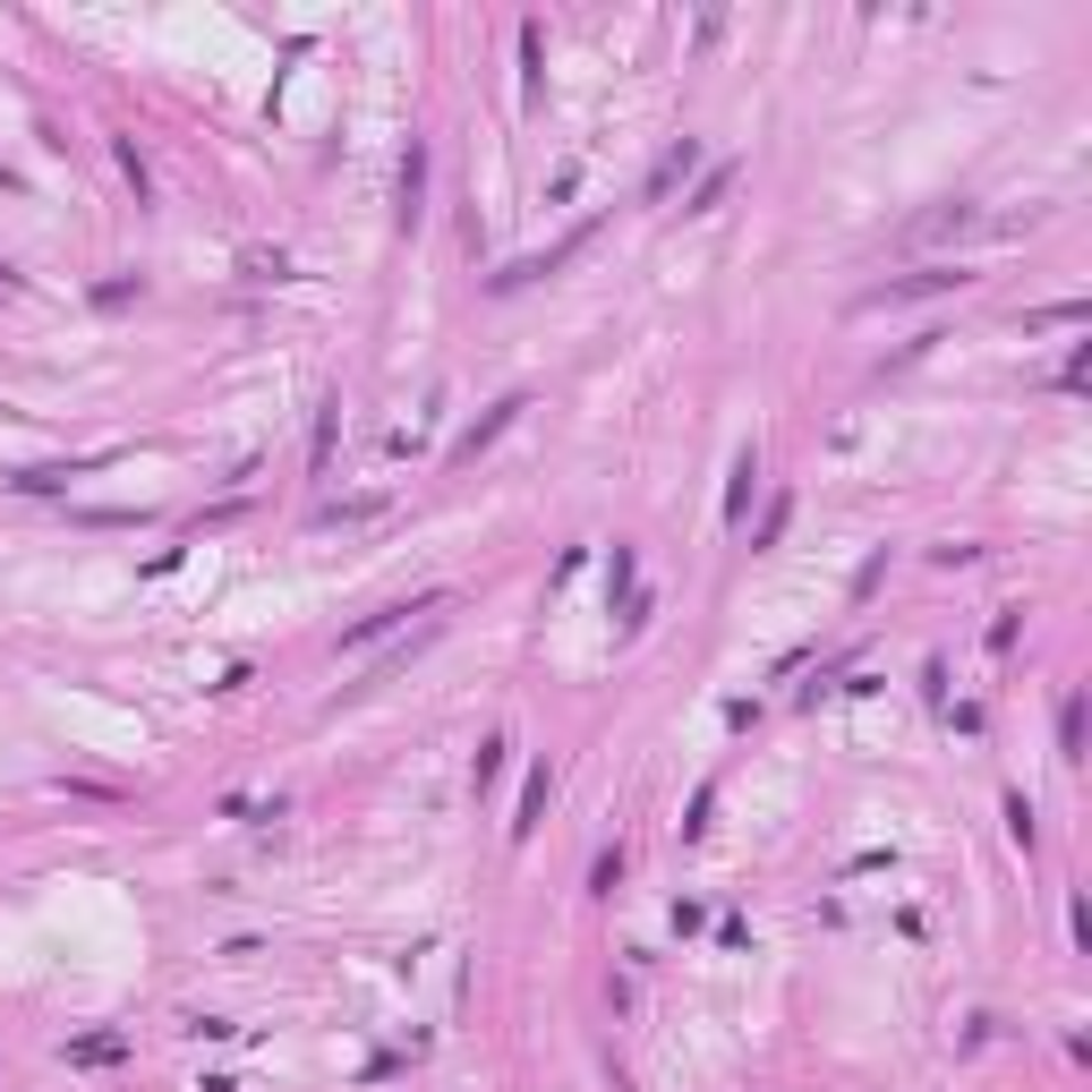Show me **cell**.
<instances>
[{
	"instance_id": "cell-1",
	"label": "cell",
	"mask_w": 1092,
	"mask_h": 1092,
	"mask_svg": "<svg viewBox=\"0 0 1092 1092\" xmlns=\"http://www.w3.org/2000/svg\"><path fill=\"white\" fill-rule=\"evenodd\" d=\"M964 282H973L964 265H922V274H904V282L870 290V308H904V299H939V290H964Z\"/></svg>"
},
{
	"instance_id": "cell-2",
	"label": "cell",
	"mask_w": 1092,
	"mask_h": 1092,
	"mask_svg": "<svg viewBox=\"0 0 1092 1092\" xmlns=\"http://www.w3.org/2000/svg\"><path fill=\"white\" fill-rule=\"evenodd\" d=\"M445 607V589H427V598H402V607H385V614H367V623H351L342 632V649H367V641H385V632H402L410 614H436Z\"/></svg>"
},
{
	"instance_id": "cell-3",
	"label": "cell",
	"mask_w": 1092,
	"mask_h": 1092,
	"mask_svg": "<svg viewBox=\"0 0 1092 1092\" xmlns=\"http://www.w3.org/2000/svg\"><path fill=\"white\" fill-rule=\"evenodd\" d=\"M546 803H555V769H529V785H521V811H513V845H529V828L546 820Z\"/></svg>"
},
{
	"instance_id": "cell-4",
	"label": "cell",
	"mask_w": 1092,
	"mask_h": 1092,
	"mask_svg": "<svg viewBox=\"0 0 1092 1092\" xmlns=\"http://www.w3.org/2000/svg\"><path fill=\"white\" fill-rule=\"evenodd\" d=\"M521 410H529V402H521V393H513V402H495V410H486L479 427H470V436H461V445H452V461H479V452L495 445V436H504V427H513Z\"/></svg>"
},
{
	"instance_id": "cell-5",
	"label": "cell",
	"mask_w": 1092,
	"mask_h": 1092,
	"mask_svg": "<svg viewBox=\"0 0 1092 1092\" xmlns=\"http://www.w3.org/2000/svg\"><path fill=\"white\" fill-rule=\"evenodd\" d=\"M418 196H427V146L410 137V154H402V223H418Z\"/></svg>"
},
{
	"instance_id": "cell-6",
	"label": "cell",
	"mask_w": 1092,
	"mask_h": 1092,
	"mask_svg": "<svg viewBox=\"0 0 1092 1092\" xmlns=\"http://www.w3.org/2000/svg\"><path fill=\"white\" fill-rule=\"evenodd\" d=\"M751 486H760V452H742V461H735V486H726V521H742V513H751Z\"/></svg>"
},
{
	"instance_id": "cell-7",
	"label": "cell",
	"mask_w": 1092,
	"mask_h": 1092,
	"mask_svg": "<svg viewBox=\"0 0 1092 1092\" xmlns=\"http://www.w3.org/2000/svg\"><path fill=\"white\" fill-rule=\"evenodd\" d=\"M120 1050H129L120 1032H86V1041H68V1059H77V1067H111Z\"/></svg>"
},
{
	"instance_id": "cell-8",
	"label": "cell",
	"mask_w": 1092,
	"mask_h": 1092,
	"mask_svg": "<svg viewBox=\"0 0 1092 1092\" xmlns=\"http://www.w3.org/2000/svg\"><path fill=\"white\" fill-rule=\"evenodd\" d=\"M692 162H700V146L683 137L675 154H666V162H657V171H649V196H666V189H675V180H683V171H692Z\"/></svg>"
},
{
	"instance_id": "cell-9",
	"label": "cell",
	"mask_w": 1092,
	"mask_h": 1092,
	"mask_svg": "<svg viewBox=\"0 0 1092 1092\" xmlns=\"http://www.w3.org/2000/svg\"><path fill=\"white\" fill-rule=\"evenodd\" d=\"M333 436H342V402H324V410H317V479L333 470Z\"/></svg>"
},
{
	"instance_id": "cell-10",
	"label": "cell",
	"mask_w": 1092,
	"mask_h": 1092,
	"mask_svg": "<svg viewBox=\"0 0 1092 1092\" xmlns=\"http://www.w3.org/2000/svg\"><path fill=\"white\" fill-rule=\"evenodd\" d=\"M735 189V171H726V162H717V171H708L700 189H692V205H683V214H717V196Z\"/></svg>"
},
{
	"instance_id": "cell-11",
	"label": "cell",
	"mask_w": 1092,
	"mask_h": 1092,
	"mask_svg": "<svg viewBox=\"0 0 1092 1092\" xmlns=\"http://www.w3.org/2000/svg\"><path fill=\"white\" fill-rule=\"evenodd\" d=\"M1075 742H1084V700L1059 708V751H1067V760H1075Z\"/></svg>"
},
{
	"instance_id": "cell-12",
	"label": "cell",
	"mask_w": 1092,
	"mask_h": 1092,
	"mask_svg": "<svg viewBox=\"0 0 1092 1092\" xmlns=\"http://www.w3.org/2000/svg\"><path fill=\"white\" fill-rule=\"evenodd\" d=\"M614 879H623V845H614V854H598V870H589V888H598V897H614Z\"/></svg>"
},
{
	"instance_id": "cell-13",
	"label": "cell",
	"mask_w": 1092,
	"mask_h": 1092,
	"mask_svg": "<svg viewBox=\"0 0 1092 1092\" xmlns=\"http://www.w3.org/2000/svg\"><path fill=\"white\" fill-rule=\"evenodd\" d=\"M1059 324H1084V308H1075V299H1067V308H1041V317H1032V333H1059Z\"/></svg>"
}]
</instances>
